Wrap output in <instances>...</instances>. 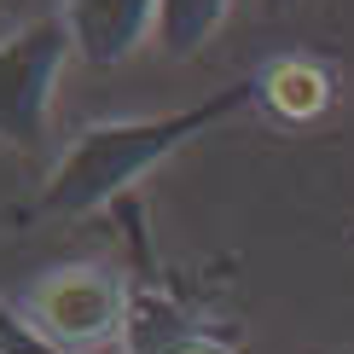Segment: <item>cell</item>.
I'll return each instance as SVG.
<instances>
[{
	"label": "cell",
	"mask_w": 354,
	"mask_h": 354,
	"mask_svg": "<svg viewBox=\"0 0 354 354\" xmlns=\"http://www.w3.org/2000/svg\"><path fill=\"white\" fill-rule=\"evenodd\" d=\"M256 105V82H232L209 93L203 105L169 111V116H122V122H93L58 151V163L47 174L35 198V215L53 221H76L116 203L134 180H145L157 163H169L186 140H203L215 122H227L232 111Z\"/></svg>",
	"instance_id": "obj_1"
},
{
	"label": "cell",
	"mask_w": 354,
	"mask_h": 354,
	"mask_svg": "<svg viewBox=\"0 0 354 354\" xmlns=\"http://www.w3.org/2000/svg\"><path fill=\"white\" fill-rule=\"evenodd\" d=\"M18 308L58 354H87L99 343L128 337L134 290H128V279L116 268H105V261H70V268L41 273Z\"/></svg>",
	"instance_id": "obj_2"
},
{
	"label": "cell",
	"mask_w": 354,
	"mask_h": 354,
	"mask_svg": "<svg viewBox=\"0 0 354 354\" xmlns=\"http://www.w3.org/2000/svg\"><path fill=\"white\" fill-rule=\"evenodd\" d=\"M70 29L58 12L47 18H29L24 29L0 35V145H18L35 151L47 140V116H53V93L64 76Z\"/></svg>",
	"instance_id": "obj_3"
},
{
	"label": "cell",
	"mask_w": 354,
	"mask_h": 354,
	"mask_svg": "<svg viewBox=\"0 0 354 354\" xmlns=\"http://www.w3.org/2000/svg\"><path fill=\"white\" fill-rule=\"evenodd\" d=\"M58 18H64L82 64L111 70L157 29V0H64Z\"/></svg>",
	"instance_id": "obj_4"
},
{
	"label": "cell",
	"mask_w": 354,
	"mask_h": 354,
	"mask_svg": "<svg viewBox=\"0 0 354 354\" xmlns=\"http://www.w3.org/2000/svg\"><path fill=\"white\" fill-rule=\"evenodd\" d=\"M331 70L314 64V58H273L268 70L256 76V105L279 116V122H314V116L331 111Z\"/></svg>",
	"instance_id": "obj_5"
},
{
	"label": "cell",
	"mask_w": 354,
	"mask_h": 354,
	"mask_svg": "<svg viewBox=\"0 0 354 354\" xmlns=\"http://www.w3.org/2000/svg\"><path fill=\"white\" fill-rule=\"evenodd\" d=\"M232 0H157V47L169 58H192L227 24Z\"/></svg>",
	"instance_id": "obj_6"
},
{
	"label": "cell",
	"mask_w": 354,
	"mask_h": 354,
	"mask_svg": "<svg viewBox=\"0 0 354 354\" xmlns=\"http://www.w3.org/2000/svg\"><path fill=\"white\" fill-rule=\"evenodd\" d=\"M0 354H58V348L29 326V314L18 302H0Z\"/></svg>",
	"instance_id": "obj_7"
},
{
	"label": "cell",
	"mask_w": 354,
	"mask_h": 354,
	"mask_svg": "<svg viewBox=\"0 0 354 354\" xmlns=\"http://www.w3.org/2000/svg\"><path fill=\"white\" fill-rule=\"evenodd\" d=\"M169 354H232V348H227V343H215L209 331H192V337H180Z\"/></svg>",
	"instance_id": "obj_8"
},
{
	"label": "cell",
	"mask_w": 354,
	"mask_h": 354,
	"mask_svg": "<svg viewBox=\"0 0 354 354\" xmlns=\"http://www.w3.org/2000/svg\"><path fill=\"white\" fill-rule=\"evenodd\" d=\"M261 6H268V12H285V6H290V0H261Z\"/></svg>",
	"instance_id": "obj_9"
}]
</instances>
